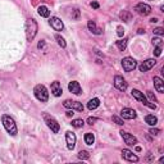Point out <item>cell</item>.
<instances>
[{"mask_svg": "<svg viewBox=\"0 0 164 164\" xmlns=\"http://www.w3.org/2000/svg\"><path fill=\"white\" fill-rule=\"evenodd\" d=\"M63 106L67 108V109L77 110V111H83V105H82V103L73 102V100H65V102L63 103Z\"/></svg>", "mask_w": 164, "mask_h": 164, "instance_id": "obj_6", "label": "cell"}, {"mask_svg": "<svg viewBox=\"0 0 164 164\" xmlns=\"http://www.w3.org/2000/svg\"><path fill=\"white\" fill-rule=\"evenodd\" d=\"M100 105V100L97 99V97H94V99H91L89 103H87V108H89L90 110H94V109H96L97 106Z\"/></svg>", "mask_w": 164, "mask_h": 164, "instance_id": "obj_22", "label": "cell"}, {"mask_svg": "<svg viewBox=\"0 0 164 164\" xmlns=\"http://www.w3.org/2000/svg\"><path fill=\"white\" fill-rule=\"evenodd\" d=\"M122 67H123V69L126 72H131L137 67V62L131 57H126V58L122 59Z\"/></svg>", "mask_w": 164, "mask_h": 164, "instance_id": "obj_5", "label": "cell"}, {"mask_svg": "<svg viewBox=\"0 0 164 164\" xmlns=\"http://www.w3.org/2000/svg\"><path fill=\"white\" fill-rule=\"evenodd\" d=\"M148 96H149L150 100H153V102H156V97H155V95L151 91H148Z\"/></svg>", "mask_w": 164, "mask_h": 164, "instance_id": "obj_36", "label": "cell"}, {"mask_svg": "<svg viewBox=\"0 0 164 164\" xmlns=\"http://www.w3.org/2000/svg\"><path fill=\"white\" fill-rule=\"evenodd\" d=\"M149 133L153 135V136H158L160 133V130H158V128H150L149 130Z\"/></svg>", "mask_w": 164, "mask_h": 164, "instance_id": "obj_32", "label": "cell"}, {"mask_svg": "<svg viewBox=\"0 0 164 164\" xmlns=\"http://www.w3.org/2000/svg\"><path fill=\"white\" fill-rule=\"evenodd\" d=\"M51 94L57 97H59L63 94V89H62L59 81H54L53 83H51Z\"/></svg>", "mask_w": 164, "mask_h": 164, "instance_id": "obj_17", "label": "cell"}, {"mask_svg": "<svg viewBox=\"0 0 164 164\" xmlns=\"http://www.w3.org/2000/svg\"><path fill=\"white\" fill-rule=\"evenodd\" d=\"M96 121H97V118H92V117H90L89 119H87V123H89V124H94Z\"/></svg>", "mask_w": 164, "mask_h": 164, "instance_id": "obj_37", "label": "cell"}, {"mask_svg": "<svg viewBox=\"0 0 164 164\" xmlns=\"http://www.w3.org/2000/svg\"><path fill=\"white\" fill-rule=\"evenodd\" d=\"M1 122H3V126L5 127V130L9 135H12V136L17 135V132H18V130H17V124H16V122L12 117L8 116V114H4V116L1 117Z\"/></svg>", "mask_w": 164, "mask_h": 164, "instance_id": "obj_2", "label": "cell"}, {"mask_svg": "<svg viewBox=\"0 0 164 164\" xmlns=\"http://www.w3.org/2000/svg\"><path fill=\"white\" fill-rule=\"evenodd\" d=\"M76 135L73 133L72 131H68L67 133H65V141H67V146H68V149L69 150H73L75 149V146H76Z\"/></svg>", "mask_w": 164, "mask_h": 164, "instance_id": "obj_11", "label": "cell"}, {"mask_svg": "<svg viewBox=\"0 0 164 164\" xmlns=\"http://www.w3.org/2000/svg\"><path fill=\"white\" fill-rule=\"evenodd\" d=\"M24 30H26V37H27V41H32L35 39L37 33V22L35 21L33 18H28L26 21V26H24Z\"/></svg>", "mask_w": 164, "mask_h": 164, "instance_id": "obj_1", "label": "cell"}, {"mask_svg": "<svg viewBox=\"0 0 164 164\" xmlns=\"http://www.w3.org/2000/svg\"><path fill=\"white\" fill-rule=\"evenodd\" d=\"M33 94L36 96L37 100H40L41 103H46L49 99V92L46 90V87L44 85H36L33 89Z\"/></svg>", "mask_w": 164, "mask_h": 164, "instance_id": "obj_3", "label": "cell"}, {"mask_svg": "<svg viewBox=\"0 0 164 164\" xmlns=\"http://www.w3.org/2000/svg\"><path fill=\"white\" fill-rule=\"evenodd\" d=\"M153 44H155L156 46H162V39L160 37H154L153 39Z\"/></svg>", "mask_w": 164, "mask_h": 164, "instance_id": "obj_33", "label": "cell"}, {"mask_svg": "<svg viewBox=\"0 0 164 164\" xmlns=\"http://www.w3.org/2000/svg\"><path fill=\"white\" fill-rule=\"evenodd\" d=\"M127 43H128L127 39H121V40L116 41V45H117V48L119 49L121 51H124L126 48H127Z\"/></svg>", "mask_w": 164, "mask_h": 164, "instance_id": "obj_24", "label": "cell"}, {"mask_svg": "<svg viewBox=\"0 0 164 164\" xmlns=\"http://www.w3.org/2000/svg\"><path fill=\"white\" fill-rule=\"evenodd\" d=\"M87 27H89V30L91 31L94 35H102L103 33V31L96 27L95 21H89V23H87Z\"/></svg>", "mask_w": 164, "mask_h": 164, "instance_id": "obj_19", "label": "cell"}, {"mask_svg": "<svg viewBox=\"0 0 164 164\" xmlns=\"http://www.w3.org/2000/svg\"><path fill=\"white\" fill-rule=\"evenodd\" d=\"M68 90H69V91H71L72 94H75V95H80V94L82 92V89H81V86H80V83H78L77 81L69 82Z\"/></svg>", "mask_w": 164, "mask_h": 164, "instance_id": "obj_16", "label": "cell"}, {"mask_svg": "<svg viewBox=\"0 0 164 164\" xmlns=\"http://www.w3.org/2000/svg\"><path fill=\"white\" fill-rule=\"evenodd\" d=\"M121 154H122V158H123L124 160H127V162H131V163L138 162V156L135 155L133 153H132L131 150H128V149H123Z\"/></svg>", "mask_w": 164, "mask_h": 164, "instance_id": "obj_9", "label": "cell"}, {"mask_svg": "<svg viewBox=\"0 0 164 164\" xmlns=\"http://www.w3.org/2000/svg\"><path fill=\"white\" fill-rule=\"evenodd\" d=\"M91 6H92L94 9H99V6H100V5H99V3H96V1H92V3H91Z\"/></svg>", "mask_w": 164, "mask_h": 164, "instance_id": "obj_39", "label": "cell"}, {"mask_svg": "<svg viewBox=\"0 0 164 164\" xmlns=\"http://www.w3.org/2000/svg\"><path fill=\"white\" fill-rule=\"evenodd\" d=\"M90 158V154L87 151H85V150H81V151L78 153V159H81V160H87Z\"/></svg>", "mask_w": 164, "mask_h": 164, "instance_id": "obj_28", "label": "cell"}, {"mask_svg": "<svg viewBox=\"0 0 164 164\" xmlns=\"http://www.w3.org/2000/svg\"><path fill=\"white\" fill-rule=\"evenodd\" d=\"M136 116H137L136 111L133 109H131V108H123L121 110V117L123 119H135Z\"/></svg>", "mask_w": 164, "mask_h": 164, "instance_id": "obj_12", "label": "cell"}, {"mask_svg": "<svg viewBox=\"0 0 164 164\" xmlns=\"http://www.w3.org/2000/svg\"><path fill=\"white\" fill-rule=\"evenodd\" d=\"M145 122L149 126H155L156 123H158V118H156L155 116H153V114H148V116L145 117Z\"/></svg>", "mask_w": 164, "mask_h": 164, "instance_id": "obj_23", "label": "cell"}, {"mask_svg": "<svg viewBox=\"0 0 164 164\" xmlns=\"http://www.w3.org/2000/svg\"><path fill=\"white\" fill-rule=\"evenodd\" d=\"M154 35H158V36H163V35H164V30L162 28V27H156V28H154Z\"/></svg>", "mask_w": 164, "mask_h": 164, "instance_id": "obj_31", "label": "cell"}, {"mask_svg": "<svg viewBox=\"0 0 164 164\" xmlns=\"http://www.w3.org/2000/svg\"><path fill=\"white\" fill-rule=\"evenodd\" d=\"M37 13H39L41 17H44V18H48V17L50 16V10H49V8H48V6H45V5L39 6V9H37Z\"/></svg>", "mask_w": 164, "mask_h": 164, "instance_id": "obj_20", "label": "cell"}, {"mask_svg": "<svg viewBox=\"0 0 164 164\" xmlns=\"http://www.w3.org/2000/svg\"><path fill=\"white\" fill-rule=\"evenodd\" d=\"M160 54H162V46H156L154 49V55L155 57H160Z\"/></svg>", "mask_w": 164, "mask_h": 164, "instance_id": "obj_34", "label": "cell"}, {"mask_svg": "<svg viewBox=\"0 0 164 164\" xmlns=\"http://www.w3.org/2000/svg\"><path fill=\"white\" fill-rule=\"evenodd\" d=\"M49 23H50V26L53 27L55 31H63V28H64V24H63L62 19H59L58 17H51Z\"/></svg>", "mask_w": 164, "mask_h": 164, "instance_id": "obj_13", "label": "cell"}, {"mask_svg": "<svg viewBox=\"0 0 164 164\" xmlns=\"http://www.w3.org/2000/svg\"><path fill=\"white\" fill-rule=\"evenodd\" d=\"M119 18L123 21V22H130V21L132 19V14L128 10H122V12L119 13Z\"/></svg>", "mask_w": 164, "mask_h": 164, "instance_id": "obj_21", "label": "cell"}, {"mask_svg": "<svg viewBox=\"0 0 164 164\" xmlns=\"http://www.w3.org/2000/svg\"><path fill=\"white\" fill-rule=\"evenodd\" d=\"M117 35H118V36H119V37H122V36H123V35H124V30H123V27H118V28H117Z\"/></svg>", "mask_w": 164, "mask_h": 164, "instance_id": "obj_35", "label": "cell"}, {"mask_svg": "<svg viewBox=\"0 0 164 164\" xmlns=\"http://www.w3.org/2000/svg\"><path fill=\"white\" fill-rule=\"evenodd\" d=\"M71 16H72V19H75V21L80 19V10H78V9H73Z\"/></svg>", "mask_w": 164, "mask_h": 164, "instance_id": "obj_30", "label": "cell"}, {"mask_svg": "<svg viewBox=\"0 0 164 164\" xmlns=\"http://www.w3.org/2000/svg\"><path fill=\"white\" fill-rule=\"evenodd\" d=\"M85 142H86V145H92L95 142V136L91 132H87L85 135Z\"/></svg>", "mask_w": 164, "mask_h": 164, "instance_id": "obj_25", "label": "cell"}, {"mask_svg": "<svg viewBox=\"0 0 164 164\" xmlns=\"http://www.w3.org/2000/svg\"><path fill=\"white\" fill-rule=\"evenodd\" d=\"M71 124H72L75 128H82L83 126H85V121L81 119V118H77V119H73Z\"/></svg>", "mask_w": 164, "mask_h": 164, "instance_id": "obj_26", "label": "cell"}, {"mask_svg": "<svg viewBox=\"0 0 164 164\" xmlns=\"http://www.w3.org/2000/svg\"><path fill=\"white\" fill-rule=\"evenodd\" d=\"M155 64H156L155 59H148V60H145L141 65H138V69H140V72H148L149 69H151Z\"/></svg>", "mask_w": 164, "mask_h": 164, "instance_id": "obj_14", "label": "cell"}, {"mask_svg": "<svg viewBox=\"0 0 164 164\" xmlns=\"http://www.w3.org/2000/svg\"><path fill=\"white\" fill-rule=\"evenodd\" d=\"M44 48H45V41H40V43L37 44V49L41 50V49H44Z\"/></svg>", "mask_w": 164, "mask_h": 164, "instance_id": "obj_38", "label": "cell"}, {"mask_svg": "<svg viewBox=\"0 0 164 164\" xmlns=\"http://www.w3.org/2000/svg\"><path fill=\"white\" fill-rule=\"evenodd\" d=\"M114 86L119 91H126L127 90V82H126V80L122 76H116L114 77Z\"/></svg>", "mask_w": 164, "mask_h": 164, "instance_id": "obj_10", "label": "cell"}, {"mask_svg": "<svg viewBox=\"0 0 164 164\" xmlns=\"http://www.w3.org/2000/svg\"><path fill=\"white\" fill-rule=\"evenodd\" d=\"M73 114H75V113H73V110H68L67 111V117H72Z\"/></svg>", "mask_w": 164, "mask_h": 164, "instance_id": "obj_40", "label": "cell"}, {"mask_svg": "<svg viewBox=\"0 0 164 164\" xmlns=\"http://www.w3.org/2000/svg\"><path fill=\"white\" fill-rule=\"evenodd\" d=\"M136 151H141V148H140V146H136Z\"/></svg>", "mask_w": 164, "mask_h": 164, "instance_id": "obj_42", "label": "cell"}, {"mask_svg": "<svg viewBox=\"0 0 164 164\" xmlns=\"http://www.w3.org/2000/svg\"><path fill=\"white\" fill-rule=\"evenodd\" d=\"M154 86L158 92H160V94L164 92V82L160 77H154Z\"/></svg>", "mask_w": 164, "mask_h": 164, "instance_id": "obj_18", "label": "cell"}, {"mask_svg": "<svg viewBox=\"0 0 164 164\" xmlns=\"http://www.w3.org/2000/svg\"><path fill=\"white\" fill-rule=\"evenodd\" d=\"M119 133H121L122 138H123L124 142H126V144H127L128 146H135L136 144H137V138H136L133 135L128 133V132H126V131H121Z\"/></svg>", "mask_w": 164, "mask_h": 164, "instance_id": "obj_8", "label": "cell"}, {"mask_svg": "<svg viewBox=\"0 0 164 164\" xmlns=\"http://www.w3.org/2000/svg\"><path fill=\"white\" fill-rule=\"evenodd\" d=\"M131 94H132V96L135 97L136 100H138V102H141L144 105H146L148 104V99H146V96L144 95V92H141L140 90H136V89H133L131 91Z\"/></svg>", "mask_w": 164, "mask_h": 164, "instance_id": "obj_15", "label": "cell"}, {"mask_svg": "<svg viewBox=\"0 0 164 164\" xmlns=\"http://www.w3.org/2000/svg\"><path fill=\"white\" fill-rule=\"evenodd\" d=\"M43 118H44V121H45V123H46V126L51 130V132H54V133H58L59 130H60V126H59L57 119H55L54 117L49 116L48 113H44L43 114Z\"/></svg>", "mask_w": 164, "mask_h": 164, "instance_id": "obj_4", "label": "cell"}, {"mask_svg": "<svg viewBox=\"0 0 164 164\" xmlns=\"http://www.w3.org/2000/svg\"><path fill=\"white\" fill-rule=\"evenodd\" d=\"M111 121H113L114 123H117L118 126H123V124H124L123 119H121V118H119V117H117V116H113V117H111Z\"/></svg>", "mask_w": 164, "mask_h": 164, "instance_id": "obj_29", "label": "cell"}, {"mask_svg": "<svg viewBox=\"0 0 164 164\" xmlns=\"http://www.w3.org/2000/svg\"><path fill=\"white\" fill-rule=\"evenodd\" d=\"M135 10L140 16H149L151 13V6L148 4H144V3H138V4L135 5Z\"/></svg>", "mask_w": 164, "mask_h": 164, "instance_id": "obj_7", "label": "cell"}, {"mask_svg": "<svg viewBox=\"0 0 164 164\" xmlns=\"http://www.w3.org/2000/svg\"><path fill=\"white\" fill-rule=\"evenodd\" d=\"M150 1H151V0H150Z\"/></svg>", "mask_w": 164, "mask_h": 164, "instance_id": "obj_43", "label": "cell"}, {"mask_svg": "<svg viewBox=\"0 0 164 164\" xmlns=\"http://www.w3.org/2000/svg\"><path fill=\"white\" fill-rule=\"evenodd\" d=\"M150 22H151V23H156V22H158V18H151V19H150Z\"/></svg>", "mask_w": 164, "mask_h": 164, "instance_id": "obj_41", "label": "cell"}, {"mask_svg": "<svg viewBox=\"0 0 164 164\" xmlns=\"http://www.w3.org/2000/svg\"><path fill=\"white\" fill-rule=\"evenodd\" d=\"M54 39L57 40V43L59 44V46H62V48H65V46H67V43H65V40L63 39L60 35H55Z\"/></svg>", "mask_w": 164, "mask_h": 164, "instance_id": "obj_27", "label": "cell"}]
</instances>
